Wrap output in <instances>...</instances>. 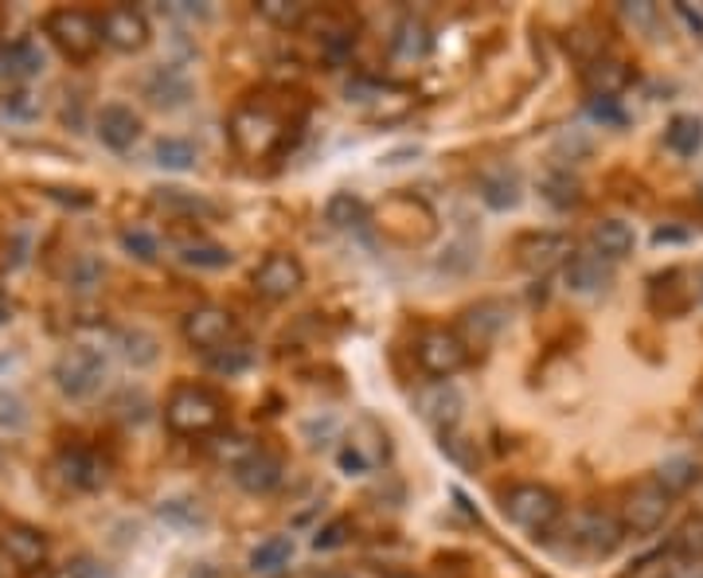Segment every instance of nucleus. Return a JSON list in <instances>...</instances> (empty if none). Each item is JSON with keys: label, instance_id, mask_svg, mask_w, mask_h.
I'll use <instances>...</instances> for the list:
<instances>
[{"label": "nucleus", "instance_id": "4", "mask_svg": "<svg viewBox=\"0 0 703 578\" xmlns=\"http://www.w3.org/2000/svg\"><path fill=\"white\" fill-rule=\"evenodd\" d=\"M106 356L94 345H71L56 356L51 364V380H56L59 395H66L71 402H86L106 387Z\"/></svg>", "mask_w": 703, "mask_h": 578}, {"label": "nucleus", "instance_id": "3", "mask_svg": "<svg viewBox=\"0 0 703 578\" xmlns=\"http://www.w3.org/2000/svg\"><path fill=\"white\" fill-rule=\"evenodd\" d=\"M500 508H505L508 520L528 535H552L562 520V501L555 489L540 485V481H520L500 496Z\"/></svg>", "mask_w": 703, "mask_h": 578}, {"label": "nucleus", "instance_id": "54", "mask_svg": "<svg viewBox=\"0 0 703 578\" xmlns=\"http://www.w3.org/2000/svg\"><path fill=\"white\" fill-rule=\"evenodd\" d=\"M4 321H12V305H9V301H0V325H4Z\"/></svg>", "mask_w": 703, "mask_h": 578}, {"label": "nucleus", "instance_id": "33", "mask_svg": "<svg viewBox=\"0 0 703 578\" xmlns=\"http://www.w3.org/2000/svg\"><path fill=\"white\" fill-rule=\"evenodd\" d=\"M106 281V262L98 258V254L83 251L71 258V266H66V289L71 293H78V298H90V293H98Z\"/></svg>", "mask_w": 703, "mask_h": 578}, {"label": "nucleus", "instance_id": "14", "mask_svg": "<svg viewBox=\"0 0 703 578\" xmlns=\"http://www.w3.org/2000/svg\"><path fill=\"white\" fill-rule=\"evenodd\" d=\"M56 473L66 489H75V493H98V489L110 481V466H106V457L90 446H66L59 449L56 457Z\"/></svg>", "mask_w": 703, "mask_h": 578}, {"label": "nucleus", "instance_id": "55", "mask_svg": "<svg viewBox=\"0 0 703 578\" xmlns=\"http://www.w3.org/2000/svg\"><path fill=\"white\" fill-rule=\"evenodd\" d=\"M317 578H352V575H344V570H325V575H317Z\"/></svg>", "mask_w": 703, "mask_h": 578}, {"label": "nucleus", "instance_id": "11", "mask_svg": "<svg viewBox=\"0 0 703 578\" xmlns=\"http://www.w3.org/2000/svg\"><path fill=\"white\" fill-rule=\"evenodd\" d=\"M251 286L266 301H290L305 286V262L290 251H270L251 274Z\"/></svg>", "mask_w": 703, "mask_h": 578}, {"label": "nucleus", "instance_id": "8", "mask_svg": "<svg viewBox=\"0 0 703 578\" xmlns=\"http://www.w3.org/2000/svg\"><path fill=\"white\" fill-rule=\"evenodd\" d=\"M668 513H672V493L656 477H645V481H638L626 493L618 520L626 528V535H653L665 528Z\"/></svg>", "mask_w": 703, "mask_h": 578}, {"label": "nucleus", "instance_id": "32", "mask_svg": "<svg viewBox=\"0 0 703 578\" xmlns=\"http://www.w3.org/2000/svg\"><path fill=\"white\" fill-rule=\"evenodd\" d=\"M665 145L676 157H695L703 149V122L695 113H676V118H668Z\"/></svg>", "mask_w": 703, "mask_h": 578}, {"label": "nucleus", "instance_id": "19", "mask_svg": "<svg viewBox=\"0 0 703 578\" xmlns=\"http://www.w3.org/2000/svg\"><path fill=\"white\" fill-rule=\"evenodd\" d=\"M414 407H419L422 422H431L441 438H446V434L461 422L465 399H461V392L453 383H431V387H422V392L414 395Z\"/></svg>", "mask_w": 703, "mask_h": 578}, {"label": "nucleus", "instance_id": "29", "mask_svg": "<svg viewBox=\"0 0 703 578\" xmlns=\"http://www.w3.org/2000/svg\"><path fill=\"white\" fill-rule=\"evenodd\" d=\"M540 196H544L555 212H571V207L582 204V180L574 177L571 168H552V172H544V180H540Z\"/></svg>", "mask_w": 703, "mask_h": 578}, {"label": "nucleus", "instance_id": "24", "mask_svg": "<svg viewBox=\"0 0 703 578\" xmlns=\"http://www.w3.org/2000/svg\"><path fill=\"white\" fill-rule=\"evenodd\" d=\"M512 313H508L505 301H477L473 309H465V321H461V340L469 348H481L488 340H497L508 328Z\"/></svg>", "mask_w": 703, "mask_h": 578}, {"label": "nucleus", "instance_id": "51", "mask_svg": "<svg viewBox=\"0 0 703 578\" xmlns=\"http://www.w3.org/2000/svg\"><path fill=\"white\" fill-rule=\"evenodd\" d=\"M672 12L684 20L688 28H692V36H703V16H700V12H692L688 4H672Z\"/></svg>", "mask_w": 703, "mask_h": 578}, {"label": "nucleus", "instance_id": "40", "mask_svg": "<svg viewBox=\"0 0 703 578\" xmlns=\"http://www.w3.org/2000/svg\"><path fill=\"white\" fill-rule=\"evenodd\" d=\"M28 402L20 399L16 392H9V387H0V438H16V434H24L28 430Z\"/></svg>", "mask_w": 703, "mask_h": 578}, {"label": "nucleus", "instance_id": "42", "mask_svg": "<svg viewBox=\"0 0 703 578\" xmlns=\"http://www.w3.org/2000/svg\"><path fill=\"white\" fill-rule=\"evenodd\" d=\"M118 243H122V251L130 254L133 262H145V266L160 258V239L149 231V227H122Z\"/></svg>", "mask_w": 703, "mask_h": 578}, {"label": "nucleus", "instance_id": "38", "mask_svg": "<svg viewBox=\"0 0 703 578\" xmlns=\"http://www.w3.org/2000/svg\"><path fill=\"white\" fill-rule=\"evenodd\" d=\"M153 160H157L165 172H187V168H196L199 149L187 137H160L157 145H153Z\"/></svg>", "mask_w": 703, "mask_h": 578}, {"label": "nucleus", "instance_id": "30", "mask_svg": "<svg viewBox=\"0 0 703 578\" xmlns=\"http://www.w3.org/2000/svg\"><path fill=\"white\" fill-rule=\"evenodd\" d=\"M113 345H118L125 364H133V368H153L160 360L157 336L145 333V328H118V333H113Z\"/></svg>", "mask_w": 703, "mask_h": 578}, {"label": "nucleus", "instance_id": "49", "mask_svg": "<svg viewBox=\"0 0 703 578\" xmlns=\"http://www.w3.org/2000/svg\"><path fill=\"white\" fill-rule=\"evenodd\" d=\"M28 251H32V239L24 231H20L16 239H9V243H4V270H20V266L28 262Z\"/></svg>", "mask_w": 703, "mask_h": 578}, {"label": "nucleus", "instance_id": "9", "mask_svg": "<svg viewBox=\"0 0 703 578\" xmlns=\"http://www.w3.org/2000/svg\"><path fill=\"white\" fill-rule=\"evenodd\" d=\"M567 535H571V547L582 551V555H591V559H609L614 551L621 547L626 540V528L614 513L606 508H582V513L571 516L567 523Z\"/></svg>", "mask_w": 703, "mask_h": 578}, {"label": "nucleus", "instance_id": "47", "mask_svg": "<svg viewBox=\"0 0 703 578\" xmlns=\"http://www.w3.org/2000/svg\"><path fill=\"white\" fill-rule=\"evenodd\" d=\"M348 535H352V523H348V520H328L325 528L313 535V547H317V551H337V547H344V543H348Z\"/></svg>", "mask_w": 703, "mask_h": 578}, {"label": "nucleus", "instance_id": "48", "mask_svg": "<svg viewBox=\"0 0 703 578\" xmlns=\"http://www.w3.org/2000/svg\"><path fill=\"white\" fill-rule=\"evenodd\" d=\"M51 578H110L102 570V563H94L90 555H78V559H71L66 567H59Z\"/></svg>", "mask_w": 703, "mask_h": 578}, {"label": "nucleus", "instance_id": "35", "mask_svg": "<svg viewBox=\"0 0 703 578\" xmlns=\"http://www.w3.org/2000/svg\"><path fill=\"white\" fill-rule=\"evenodd\" d=\"M177 258L184 262L187 270H227L234 254L219 243H207V239H187V243L177 246Z\"/></svg>", "mask_w": 703, "mask_h": 578}, {"label": "nucleus", "instance_id": "34", "mask_svg": "<svg viewBox=\"0 0 703 578\" xmlns=\"http://www.w3.org/2000/svg\"><path fill=\"white\" fill-rule=\"evenodd\" d=\"M251 364H254V345L243 340V336H234V340H227L223 348L207 352V368L216 375H223V380H234V375L251 372Z\"/></svg>", "mask_w": 703, "mask_h": 578}, {"label": "nucleus", "instance_id": "2", "mask_svg": "<svg viewBox=\"0 0 703 578\" xmlns=\"http://www.w3.org/2000/svg\"><path fill=\"white\" fill-rule=\"evenodd\" d=\"M227 422V402L207 383H177L165 399V426L177 438H207Z\"/></svg>", "mask_w": 703, "mask_h": 578}, {"label": "nucleus", "instance_id": "1", "mask_svg": "<svg viewBox=\"0 0 703 578\" xmlns=\"http://www.w3.org/2000/svg\"><path fill=\"white\" fill-rule=\"evenodd\" d=\"M301 122L286 118L270 98H246V103L234 106L227 133H231V145L239 157L246 160H270L293 145V130Z\"/></svg>", "mask_w": 703, "mask_h": 578}, {"label": "nucleus", "instance_id": "22", "mask_svg": "<svg viewBox=\"0 0 703 578\" xmlns=\"http://www.w3.org/2000/svg\"><path fill=\"white\" fill-rule=\"evenodd\" d=\"M629 83H633V67L618 56H606V51L582 67V91L591 98H621Z\"/></svg>", "mask_w": 703, "mask_h": 578}, {"label": "nucleus", "instance_id": "27", "mask_svg": "<svg viewBox=\"0 0 703 578\" xmlns=\"http://www.w3.org/2000/svg\"><path fill=\"white\" fill-rule=\"evenodd\" d=\"M434 47V36H431V24L419 16H403L399 24L391 28V51L403 63H422V59L431 56Z\"/></svg>", "mask_w": 703, "mask_h": 578}, {"label": "nucleus", "instance_id": "13", "mask_svg": "<svg viewBox=\"0 0 703 578\" xmlns=\"http://www.w3.org/2000/svg\"><path fill=\"white\" fill-rule=\"evenodd\" d=\"M98 28H102V44L113 47V51H122V56H137L153 39L149 16L141 9H133V4H110L98 16Z\"/></svg>", "mask_w": 703, "mask_h": 578}, {"label": "nucleus", "instance_id": "57", "mask_svg": "<svg viewBox=\"0 0 703 578\" xmlns=\"http://www.w3.org/2000/svg\"><path fill=\"white\" fill-rule=\"evenodd\" d=\"M395 578H414V575H395Z\"/></svg>", "mask_w": 703, "mask_h": 578}, {"label": "nucleus", "instance_id": "36", "mask_svg": "<svg viewBox=\"0 0 703 578\" xmlns=\"http://www.w3.org/2000/svg\"><path fill=\"white\" fill-rule=\"evenodd\" d=\"M293 563V540L290 535H270L251 551V570L254 575H281Z\"/></svg>", "mask_w": 703, "mask_h": 578}, {"label": "nucleus", "instance_id": "44", "mask_svg": "<svg viewBox=\"0 0 703 578\" xmlns=\"http://www.w3.org/2000/svg\"><path fill=\"white\" fill-rule=\"evenodd\" d=\"M160 520L169 523H180V528H196V523H204V508H199V501H165L160 504Z\"/></svg>", "mask_w": 703, "mask_h": 578}, {"label": "nucleus", "instance_id": "12", "mask_svg": "<svg viewBox=\"0 0 703 578\" xmlns=\"http://www.w3.org/2000/svg\"><path fill=\"white\" fill-rule=\"evenodd\" d=\"M695 298H703V286L684 266H672V270L649 278V309L656 317H684L695 305Z\"/></svg>", "mask_w": 703, "mask_h": 578}, {"label": "nucleus", "instance_id": "31", "mask_svg": "<svg viewBox=\"0 0 703 578\" xmlns=\"http://www.w3.org/2000/svg\"><path fill=\"white\" fill-rule=\"evenodd\" d=\"M325 219L337 227V231H360V227L372 224V207H367L360 196H352V192H337V196H328Z\"/></svg>", "mask_w": 703, "mask_h": 578}, {"label": "nucleus", "instance_id": "28", "mask_svg": "<svg viewBox=\"0 0 703 578\" xmlns=\"http://www.w3.org/2000/svg\"><path fill=\"white\" fill-rule=\"evenodd\" d=\"M153 204L165 215H177V219H207L216 215L219 207L211 200H204L199 192H187V188H153Z\"/></svg>", "mask_w": 703, "mask_h": 578}, {"label": "nucleus", "instance_id": "26", "mask_svg": "<svg viewBox=\"0 0 703 578\" xmlns=\"http://www.w3.org/2000/svg\"><path fill=\"white\" fill-rule=\"evenodd\" d=\"M638 246V231L626 224V219H598L591 227V251L606 262H621L633 254Z\"/></svg>", "mask_w": 703, "mask_h": 578}, {"label": "nucleus", "instance_id": "53", "mask_svg": "<svg viewBox=\"0 0 703 578\" xmlns=\"http://www.w3.org/2000/svg\"><path fill=\"white\" fill-rule=\"evenodd\" d=\"M680 239H688L684 231H668V227H660V231L653 234V243H680Z\"/></svg>", "mask_w": 703, "mask_h": 578}, {"label": "nucleus", "instance_id": "18", "mask_svg": "<svg viewBox=\"0 0 703 578\" xmlns=\"http://www.w3.org/2000/svg\"><path fill=\"white\" fill-rule=\"evenodd\" d=\"M36 75H44V47L32 36L0 39V83H9V91H16Z\"/></svg>", "mask_w": 703, "mask_h": 578}, {"label": "nucleus", "instance_id": "6", "mask_svg": "<svg viewBox=\"0 0 703 578\" xmlns=\"http://www.w3.org/2000/svg\"><path fill=\"white\" fill-rule=\"evenodd\" d=\"M44 36L56 44V51L71 63H86L102 47V28L98 16L86 9H56L44 16Z\"/></svg>", "mask_w": 703, "mask_h": 578}, {"label": "nucleus", "instance_id": "45", "mask_svg": "<svg viewBox=\"0 0 703 578\" xmlns=\"http://www.w3.org/2000/svg\"><path fill=\"white\" fill-rule=\"evenodd\" d=\"M586 113H591L598 125H609V130H621V125L629 122L621 98H591V103H586Z\"/></svg>", "mask_w": 703, "mask_h": 578}, {"label": "nucleus", "instance_id": "7", "mask_svg": "<svg viewBox=\"0 0 703 578\" xmlns=\"http://www.w3.org/2000/svg\"><path fill=\"white\" fill-rule=\"evenodd\" d=\"M391 461V438H387V430L364 414L356 426L348 430L344 442L337 449V466L344 469L348 477H364V473H375V469H384Z\"/></svg>", "mask_w": 703, "mask_h": 578}, {"label": "nucleus", "instance_id": "23", "mask_svg": "<svg viewBox=\"0 0 703 578\" xmlns=\"http://www.w3.org/2000/svg\"><path fill=\"white\" fill-rule=\"evenodd\" d=\"M145 98H149L157 110H180V106H187V98H192V79H187L180 67L157 63L149 75H145Z\"/></svg>", "mask_w": 703, "mask_h": 578}, {"label": "nucleus", "instance_id": "37", "mask_svg": "<svg viewBox=\"0 0 703 578\" xmlns=\"http://www.w3.org/2000/svg\"><path fill=\"white\" fill-rule=\"evenodd\" d=\"M254 12L266 20V24H274V28L281 32H298L310 24V4H298V0H258L254 4Z\"/></svg>", "mask_w": 703, "mask_h": 578}, {"label": "nucleus", "instance_id": "10", "mask_svg": "<svg viewBox=\"0 0 703 578\" xmlns=\"http://www.w3.org/2000/svg\"><path fill=\"white\" fill-rule=\"evenodd\" d=\"M512 254H516V266L528 274H552L559 266H567L574 254V243L567 231H524L520 239L512 243Z\"/></svg>", "mask_w": 703, "mask_h": 578}, {"label": "nucleus", "instance_id": "43", "mask_svg": "<svg viewBox=\"0 0 703 578\" xmlns=\"http://www.w3.org/2000/svg\"><path fill=\"white\" fill-rule=\"evenodd\" d=\"M0 118H9V122H32L39 118V98L24 86L16 91H4L0 94Z\"/></svg>", "mask_w": 703, "mask_h": 578}, {"label": "nucleus", "instance_id": "17", "mask_svg": "<svg viewBox=\"0 0 703 578\" xmlns=\"http://www.w3.org/2000/svg\"><path fill=\"white\" fill-rule=\"evenodd\" d=\"M0 551L20 570H39L47 563V555H51V535L44 528H36V523H9L0 532Z\"/></svg>", "mask_w": 703, "mask_h": 578}, {"label": "nucleus", "instance_id": "41", "mask_svg": "<svg viewBox=\"0 0 703 578\" xmlns=\"http://www.w3.org/2000/svg\"><path fill=\"white\" fill-rule=\"evenodd\" d=\"M656 481L676 496V493H684V489H692L695 481H700V466H695L692 457H668L665 466L656 469Z\"/></svg>", "mask_w": 703, "mask_h": 578}, {"label": "nucleus", "instance_id": "21", "mask_svg": "<svg viewBox=\"0 0 703 578\" xmlns=\"http://www.w3.org/2000/svg\"><path fill=\"white\" fill-rule=\"evenodd\" d=\"M614 262L598 258L594 251H574L571 262L562 266V281H567V289L571 293H579V298H598V293H606L609 281H614V270H609Z\"/></svg>", "mask_w": 703, "mask_h": 578}, {"label": "nucleus", "instance_id": "50", "mask_svg": "<svg viewBox=\"0 0 703 578\" xmlns=\"http://www.w3.org/2000/svg\"><path fill=\"white\" fill-rule=\"evenodd\" d=\"M47 200H59V204H71V207H90L94 196L83 192V188H47Z\"/></svg>", "mask_w": 703, "mask_h": 578}, {"label": "nucleus", "instance_id": "5", "mask_svg": "<svg viewBox=\"0 0 703 578\" xmlns=\"http://www.w3.org/2000/svg\"><path fill=\"white\" fill-rule=\"evenodd\" d=\"M411 352H414L419 372L431 375L434 383H450L453 375L465 372L469 360H473V348L461 340L458 328H446V325L422 328Z\"/></svg>", "mask_w": 703, "mask_h": 578}, {"label": "nucleus", "instance_id": "16", "mask_svg": "<svg viewBox=\"0 0 703 578\" xmlns=\"http://www.w3.org/2000/svg\"><path fill=\"white\" fill-rule=\"evenodd\" d=\"M231 477L234 485L243 489L251 496H270L274 489L281 485V477H286V461H281L274 449L266 446H254L243 461H234L231 466Z\"/></svg>", "mask_w": 703, "mask_h": 578}, {"label": "nucleus", "instance_id": "46", "mask_svg": "<svg viewBox=\"0 0 703 578\" xmlns=\"http://www.w3.org/2000/svg\"><path fill=\"white\" fill-rule=\"evenodd\" d=\"M113 407H118V419L133 422V426H141V422L149 419V411H153V402H149V395H145V392H122Z\"/></svg>", "mask_w": 703, "mask_h": 578}, {"label": "nucleus", "instance_id": "39", "mask_svg": "<svg viewBox=\"0 0 703 578\" xmlns=\"http://www.w3.org/2000/svg\"><path fill=\"white\" fill-rule=\"evenodd\" d=\"M672 555L676 559H688L695 567H703V513L688 516L672 535Z\"/></svg>", "mask_w": 703, "mask_h": 578}, {"label": "nucleus", "instance_id": "52", "mask_svg": "<svg viewBox=\"0 0 703 578\" xmlns=\"http://www.w3.org/2000/svg\"><path fill=\"white\" fill-rule=\"evenodd\" d=\"M63 122L75 125V130L83 125V98H78V94H75V106H71V103L63 106Z\"/></svg>", "mask_w": 703, "mask_h": 578}, {"label": "nucleus", "instance_id": "20", "mask_svg": "<svg viewBox=\"0 0 703 578\" xmlns=\"http://www.w3.org/2000/svg\"><path fill=\"white\" fill-rule=\"evenodd\" d=\"M141 130H145V125H141V113L125 103H106L102 110L94 113V133H98V141L113 153L133 149Z\"/></svg>", "mask_w": 703, "mask_h": 578}, {"label": "nucleus", "instance_id": "15", "mask_svg": "<svg viewBox=\"0 0 703 578\" xmlns=\"http://www.w3.org/2000/svg\"><path fill=\"white\" fill-rule=\"evenodd\" d=\"M180 333H184L187 345L199 348V352H216V348H223L227 340H234V336H239V328H234V317L227 313V309H219V305H196L184 317Z\"/></svg>", "mask_w": 703, "mask_h": 578}, {"label": "nucleus", "instance_id": "25", "mask_svg": "<svg viewBox=\"0 0 703 578\" xmlns=\"http://www.w3.org/2000/svg\"><path fill=\"white\" fill-rule=\"evenodd\" d=\"M477 196H481V204L493 207V212H516L520 200H524V180H520V172L508 165L488 168L485 177L477 180Z\"/></svg>", "mask_w": 703, "mask_h": 578}, {"label": "nucleus", "instance_id": "56", "mask_svg": "<svg viewBox=\"0 0 703 578\" xmlns=\"http://www.w3.org/2000/svg\"><path fill=\"white\" fill-rule=\"evenodd\" d=\"M4 24H9V12L0 9V32H4Z\"/></svg>", "mask_w": 703, "mask_h": 578}]
</instances>
